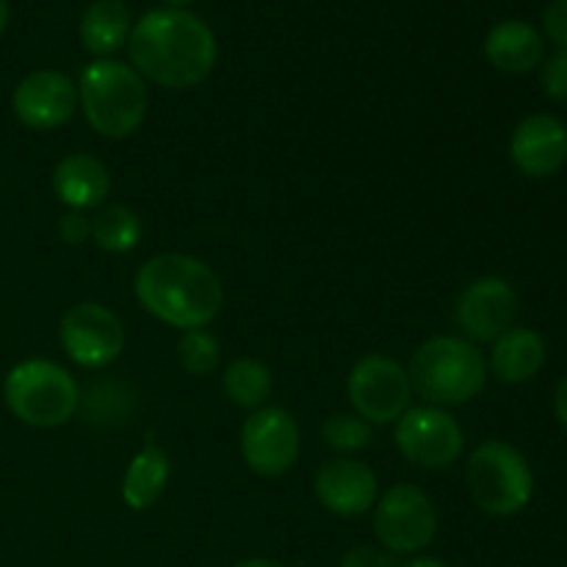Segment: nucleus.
Masks as SVG:
<instances>
[{
    "label": "nucleus",
    "instance_id": "1",
    "mask_svg": "<svg viewBox=\"0 0 567 567\" xmlns=\"http://www.w3.org/2000/svg\"><path fill=\"white\" fill-rule=\"evenodd\" d=\"M131 66L164 89H194L216 66V37L203 17L186 9H150L127 39Z\"/></svg>",
    "mask_w": 567,
    "mask_h": 567
},
{
    "label": "nucleus",
    "instance_id": "2",
    "mask_svg": "<svg viewBox=\"0 0 567 567\" xmlns=\"http://www.w3.org/2000/svg\"><path fill=\"white\" fill-rule=\"evenodd\" d=\"M138 305L175 330H199L219 316L225 288L205 260L183 252H161L144 260L133 280Z\"/></svg>",
    "mask_w": 567,
    "mask_h": 567
},
{
    "label": "nucleus",
    "instance_id": "3",
    "mask_svg": "<svg viewBox=\"0 0 567 567\" xmlns=\"http://www.w3.org/2000/svg\"><path fill=\"white\" fill-rule=\"evenodd\" d=\"M78 105L94 133L105 138H127L144 125L150 92L131 64L116 59H94L78 81Z\"/></svg>",
    "mask_w": 567,
    "mask_h": 567
},
{
    "label": "nucleus",
    "instance_id": "4",
    "mask_svg": "<svg viewBox=\"0 0 567 567\" xmlns=\"http://www.w3.org/2000/svg\"><path fill=\"white\" fill-rule=\"evenodd\" d=\"M413 391L435 408H460L482 393L487 382V360L480 347L463 336H435L415 349L410 360Z\"/></svg>",
    "mask_w": 567,
    "mask_h": 567
},
{
    "label": "nucleus",
    "instance_id": "5",
    "mask_svg": "<svg viewBox=\"0 0 567 567\" xmlns=\"http://www.w3.org/2000/svg\"><path fill=\"white\" fill-rule=\"evenodd\" d=\"M3 402L20 424L55 430L78 413L81 388L64 365L33 358L22 360L6 374Z\"/></svg>",
    "mask_w": 567,
    "mask_h": 567
},
{
    "label": "nucleus",
    "instance_id": "6",
    "mask_svg": "<svg viewBox=\"0 0 567 567\" xmlns=\"http://www.w3.org/2000/svg\"><path fill=\"white\" fill-rule=\"evenodd\" d=\"M465 480L476 507L493 518L524 513L535 496V474L529 460L507 441L480 443L468 460Z\"/></svg>",
    "mask_w": 567,
    "mask_h": 567
},
{
    "label": "nucleus",
    "instance_id": "7",
    "mask_svg": "<svg viewBox=\"0 0 567 567\" xmlns=\"http://www.w3.org/2000/svg\"><path fill=\"white\" fill-rule=\"evenodd\" d=\"M374 535L393 557H415L437 535V513L421 487L402 482L377 498Z\"/></svg>",
    "mask_w": 567,
    "mask_h": 567
},
{
    "label": "nucleus",
    "instance_id": "8",
    "mask_svg": "<svg viewBox=\"0 0 567 567\" xmlns=\"http://www.w3.org/2000/svg\"><path fill=\"white\" fill-rule=\"evenodd\" d=\"M349 402L371 426H388L410 410L413 382L408 369L388 354H365L347 380Z\"/></svg>",
    "mask_w": 567,
    "mask_h": 567
},
{
    "label": "nucleus",
    "instance_id": "9",
    "mask_svg": "<svg viewBox=\"0 0 567 567\" xmlns=\"http://www.w3.org/2000/svg\"><path fill=\"white\" fill-rule=\"evenodd\" d=\"M59 341L81 369H105L125 352L127 332L120 316L100 302H78L59 321Z\"/></svg>",
    "mask_w": 567,
    "mask_h": 567
},
{
    "label": "nucleus",
    "instance_id": "10",
    "mask_svg": "<svg viewBox=\"0 0 567 567\" xmlns=\"http://www.w3.org/2000/svg\"><path fill=\"white\" fill-rule=\"evenodd\" d=\"M396 446L404 460L426 471L457 463L465 449V432L449 410L435 404L410 408L396 421Z\"/></svg>",
    "mask_w": 567,
    "mask_h": 567
},
{
    "label": "nucleus",
    "instance_id": "11",
    "mask_svg": "<svg viewBox=\"0 0 567 567\" xmlns=\"http://www.w3.org/2000/svg\"><path fill=\"white\" fill-rule=\"evenodd\" d=\"M244 463L258 476H282L297 465L302 432L297 419L282 408L252 410L238 437Z\"/></svg>",
    "mask_w": 567,
    "mask_h": 567
},
{
    "label": "nucleus",
    "instance_id": "12",
    "mask_svg": "<svg viewBox=\"0 0 567 567\" xmlns=\"http://www.w3.org/2000/svg\"><path fill=\"white\" fill-rule=\"evenodd\" d=\"M518 319V293L502 277H480L463 288L454 305V324L471 343H496Z\"/></svg>",
    "mask_w": 567,
    "mask_h": 567
},
{
    "label": "nucleus",
    "instance_id": "13",
    "mask_svg": "<svg viewBox=\"0 0 567 567\" xmlns=\"http://www.w3.org/2000/svg\"><path fill=\"white\" fill-rule=\"evenodd\" d=\"M11 109L31 131H55L78 111V83L59 70H33L14 86Z\"/></svg>",
    "mask_w": 567,
    "mask_h": 567
},
{
    "label": "nucleus",
    "instance_id": "14",
    "mask_svg": "<svg viewBox=\"0 0 567 567\" xmlns=\"http://www.w3.org/2000/svg\"><path fill=\"white\" fill-rule=\"evenodd\" d=\"M509 158L520 175L546 181L567 161V125L554 114H532L509 136Z\"/></svg>",
    "mask_w": 567,
    "mask_h": 567
},
{
    "label": "nucleus",
    "instance_id": "15",
    "mask_svg": "<svg viewBox=\"0 0 567 567\" xmlns=\"http://www.w3.org/2000/svg\"><path fill=\"white\" fill-rule=\"evenodd\" d=\"M316 498L338 518H358L377 504L380 482L369 463L354 457H336L316 471Z\"/></svg>",
    "mask_w": 567,
    "mask_h": 567
},
{
    "label": "nucleus",
    "instance_id": "16",
    "mask_svg": "<svg viewBox=\"0 0 567 567\" xmlns=\"http://www.w3.org/2000/svg\"><path fill=\"white\" fill-rule=\"evenodd\" d=\"M111 192V172L97 155L72 153L53 169V194L70 210H92L105 203Z\"/></svg>",
    "mask_w": 567,
    "mask_h": 567
},
{
    "label": "nucleus",
    "instance_id": "17",
    "mask_svg": "<svg viewBox=\"0 0 567 567\" xmlns=\"http://www.w3.org/2000/svg\"><path fill=\"white\" fill-rule=\"evenodd\" d=\"M485 55L496 70L524 75L546 59V39L532 22L504 20L487 31Z\"/></svg>",
    "mask_w": 567,
    "mask_h": 567
},
{
    "label": "nucleus",
    "instance_id": "18",
    "mask_svg": "<svg viewBox=\"0 0 567 567\" xmlns=\"http://www.w3.org/2000/svg\"><path fill=\"white\" fill-rule=\"evenodd\" d=\"M546 358L548 347L540 332L529 330V327H513V330H507L493 343L487 371L498 382L520 385V382H529L540 374L543 365H546Z\"/></svg>",
    "mask_w": 567,
    "mask_h": 567
},
{
    "label": "nucleus",
    "instance_id": "19",
    "mask_svg": "<svg viewBox=\"0 0 567 567\" xmlns=\"http://www.w3.org/2000/svg\"><path fill=\"white\" fill-rule=\"evenodd\" d=\"M172 465L164 449L158 443L147 441L142 452L131 460L125 476H122V502L133 509V513H144V509L155 507L158 498L164 496L166 485H169Z\"/></svg>",
    "mask_w": 567,
    "mask_h": 567
},
{
    "label": "nucleus",
    "instance_id": "20",
    "mask_svg": "<svg viewBox=\"0 0 567 567\" xmlns=\"http://www.w3.org/2000/svg\"><path fill=\"white\" fill-rule=\"evenodd\" d=\"M131 9L122 0H94L81 17V44L97 59H109L131 39Z\"/></svg>",
    "mask_w": 567,
    "mask_h": 567
},
{
    "label": "nucleus",
    "instance_id": "21",
    "mask_svg": "<svg viewBox=\"0 0 567 567\" xmlns=\"http://www.w3.org/2000/svg\"><path fill=\"white\" fill-rule=\"evenodd\" d=\"M221 391L227 402L241 410H260L271 399L275 377L271 369L258 358H236L221 374Z\"/></svg>",
    "mask_w": 567,
    "mask_h": 567
},
{
    "label": "nucleus",
    "instance_id": "22",
    "mask_svg": "<svg viewBox=\"0 0 567 567\" xmlns=\"http://www.w3.org/2000/svg\"><path fill=\"white\" fill-rule=\"evenodd\" d=\"M144 236L142 216L120 203L100 205L92 216V241L111 255H125L138 247Z\"/></svg>",
    "mask_w": 567,
    "mask_h": 567
},
{
    "label": "nucleus",
    "instance_id": "23",
    "mask_svg": "<svg viewBox=\"0 0 567 567\" xmlns=\"http://www.w3.org/2000/svg\"><path fill=\"white\" fill-rule=\"evenodd\" d=\"M321 437L332 452L341 457H352V454L363 452L374 441V426L358 413H332L321 426Z\"/></svg>",
    "mask_w": 567,
    "mask_h": 567
},
{
    "label": "nucleus",
    "instance_id": "24",
    "mask_svg": "<svg viewBox=\"0 0 567 567\" xmlns=\"http://www.w3.org/2000/svg\"><path fill=\"white\" fill-rule=\"evenodd\" d=\"M221 360V343L216 341L214 332H208L205 327L199 330H186L177 341V363L183 365V371L192 377H208L214 374L216 365Z\"/></svg>",
    "mask_w": 567,
    "mask_h": 567
},
{
    "label": "nucleus",
    "instance_id": "25",
    "mask_svg": "<svg viewBox=\"0 0 567 567\" xmlns=\"http://www.w3.org/2000/svg\"><path fill=\"white\" fill-rule=\"evenodd\" d=\"M540 83L543 92H546L548 100L554 103H565L567 100V50H559L557 53L546 55L540 61Z\"/></svg>",
    "mask_w": 567,
    "mask_h": 567
},
{
    "label": "nucleus",
    "instance_id": "26",
    "mask_svg": "<svg viewBox=\"0 0 567 567\" xmlns=\"http://www.w3.org/2000/svg\"><path fill=\"white\" fill-rule=\"evenodd\" d=\"M55 233L66 247H81L92 238V219L83 210H66L55 225Z\"/></svg>",
    "mask_w": 567,
    "mask_h": 567
},
{
    "label": "nucleus",
    "instance_id": "27",
    "mask_svg": "<svg viewBox=\"0 0 567 567\" xmlns=\"http://www.w3.org/2000/svg\"><path fill=\"white\" fill-rule=\"evenodd\" d=\"M399 557H393L385 548H371V546H358L352 551H347L341 557L338 567H399Z\"/></svg>",
    "mask_w": 567,
    "mask_h": 567
},
{
    "label": "nucleus",
    "instance_id": "28",
    "mask_svg": "<svg viewBox=\"0 0 567 567\" xmlns=\"http://www.w3.org/2000/svg\"><path fill=\"white\" fill-rule=\"evenodd\" d=\"M543 31L559 50H567V0L548 3L546 14H543Z\"/></svg>",
    "mask_w": 567,
    "mask_h": 567
},
{
    "label": "nucleus",
    "instance_id": "29",
    "mask_svg": "<svg viewBox=\"0 0 567 567\" xmlns=\"http://www.w3.org/2000/svg\"><path fill=\"white\" fill-rule=\"evenodd\" d=\"M554 413H557L559 424L567 430V374L563 377V382L557 385V393H554Z\"/></svg>",
    "mask_w": 567,
    "mask_h": 567
},
{
    "label": "nucleus",
    "instance_id": "30",
    "mask_svg": "<svg viewBox=\"0 0 567 567\" xmlns=\"http://www.w3.org/2000/svg\"><path fill=\"white\" fill-rule=\"evenodd\" d=\"M399 567H452V565L443 563V559H437V557H413Z\"/></svg>",
    "mask_w": 567,
    "mask_h": 567
},
{
    "label": "nucleus",
    "instance_id": "31",
    "mask_svg": "<svg viewBox=\"0 0 567 567\" xmlns=\"http://www.w3.org/2000/svg\"><path fill=\"white\" fill-rule=\"evenodd\" d=\"M233 567H288L282 563H277V559H266V557H252V559H244V563L233 565Z\"/></svg>",
    "mask_w": 567,
    "mask_h": 567
},
{
    "label": "nucleus",
    "instance_id": "32",
    "mask_svg": "<svg viewBox=\"0 0 567 567\" xmlns=\"http://www.w3.org/2000/svg\"><path fill=\"white\" fill-rule=\"evenodd\" d=\"M9 0H0V33L6 31V25H9Z\"/></svg>",
    "mask_w": 567,
    "mask_h": 567
},
{
    "label": "nucleus",
    "instance_id": "33",
    "mask_svg": "<svg viewBox=\"0 0 567 567\" xmlns=\"http://www.w3.org/2000/svg\"><path fill=\"white\" fill-rule=\"evenodd\" d=\"M161 3H166V6H169V9H183V6L194 3V0H161Z\"/></svg>",
    "mask_w": 567,
    "mask_h": 567
}]
</instances>
